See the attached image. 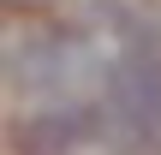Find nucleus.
I'll return each instance as SVG.
<instances>
[{
    "label": "nucleus",
    "mask_w": 161,
    "mask_h": 155,
    "mask_svg": "<svg viewBox=\"0 0 161 155\" xmlns=\"http://www.w3.org/2000/svg\"><path fill=\"white\" fill-rule=\"evenodd\" d=\"M6 78L24 96H48V102H84V90L108 84V60L96 54L90 36L78 30H48L30 36L6 54Z\"/></svg>",
    "instance_id": "nucleus-1"
},
{
    "label": "nucleus",
    "mask_w": 161,
    "mask_h": 155,
    "mask_svg": "<svg viewBox=\"0 0 161 155\" xmlns=\"http://www.w3.org/2000/svg\"><path fill=\"white\" fill-rule=\"evenodd\" d=\"M102 96H108V119L125 131V143H137V149L161 143V54L125 48L108 66Z\"/></svg>",
    "instance_id": "nucleus-2"
},
{
    "label": "nucleus",
    "mask_w": 161,
    "mask_h": 155,
    "mask_svg": "<svg viewBox=\"0 0 161 155\" xmlns=\"http://www.w3.org/2000/svg\"><path fill=\"white\" fill-rule=\"evenodd\" d=\"M24 131H30V137H18L24 149H84V143H96L102 113L90 102H60V108H42Z\"/></svg>",
    "instance_id": "nucleus-3"
}]
</instances>
